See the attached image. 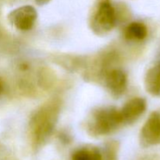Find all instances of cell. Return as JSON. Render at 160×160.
Here are the masks:
<instances>
[{
	"mask_svg": "<svg viewBox=\"0 0 160 160\" xmlns=\"http://www.w3.org/2000/svg\"><path fill=\"white\" fill-rule=\"evenodd\" d=\"M116 24L115 9L108 0L102 1L94 16L92 28L98 34L111 31Z\"/></svg>",
	"mask_w": 160,
	"mask_h": 160,
	"instance_id": "obj_2",
	"label": "cell"
},
{
	"mask_svg": "<svg viewBox=\"0 0 160 160\" xmlns=\"http://www.w3.org/2000/svg\"><path fill=\"white\" fill-rule=\"evenodd\" d=\"M145 87L150 95L160 97V64L152 67L147 71Z\"/></svg>",
	"mask_w": 160,
	"mask_h": 160,
	"instance_id": "obj_8",
	"label": "cell"
},
{
	"mask_svg": "<svg viewBox=\"0 0 160 160\" xmlns=\"http://www.w3.org/2000/svg\"><path fill=\"white\" fill-rule=\"evenodd\" d=\"M2 90H3V87H2V81L1 79H0V95L2 94Z\"/></svg>",
	"mask_w": 160,
	"mask_h": 160,
	"instance_id": "obj_12",
	"label": "cell"
},
{
	"mask_svg": "<svg viewBox=\"0 0 160 160\" xmlns=\"http://www.w3.org/2000/svg\"><path fill=\"white\" fill-rule=\"evenodd\" d=\"M140 142L145 148L160 144V111H154L147 119L141 131Z\"/></svg>",
	"mask_w": 160,
	"mask_h": 160,
	"instance_id": "obj_3",
	"label": "cell"
},
{
	"mask_svg": "<svg viewBox=\"0 0 160 160\" xmlns=\"http://www.w3.org/2000/svg\"><path fill=\"white\" fill-rule=\"evenodd\" d=\"M106 84L110 92L117 95L124 93L127 88V77L122 70H113L107 75Z\"/></svg>",
	"mask_w": 160,
	"mask_h": 160,
	"instance_id": "obj_6",
	"label": "cell"
},
{
	"mask_svg": "<svg viewBox=\"0 0 160 160\" xmlns=\"http://www.w3.org/2000/svg\"><path fill=\"white\" fill-rule=\"evenodd\" d=\"M146 109V101L142 98H134L129 100L120 110L122 124H130L135 122Z\"/></svg>",
	"mask_w": 160,
	"mask_h": 160,
	"instance_id": "obj_5",
	"label": "cell"
},
{
	"mask_svg": "<svg viewBox=\"0 0 160 160\" xmlns=\"http://www.w3.org/2000/svg\"><path fill=\"white\" fill-rule=\"evenodd\" d=\"M52 124V119L48 117V112H42V114H39L34 123V134L36 140L42 142L45 137L49 135Z\"/></svg>",
	"mask_w": 160,
	"mask_h": 160,
	"instance_id": "obj_7",
	"label": "cell"
},
{
	"mask_svg": "<svg viewBox=\"0 0 160 160\" xmlns=\"http://www.w3.org/2000/svg\"><path fill=\"white\" fill-rule=\"evenodd\" d=\"M120 124V112L115 107L98 109L92 113L88 122V130L94 135H106L115 131Z\"/></svg>",
	"mask_w": 160,
	"mask_h": 160,
	"instance_id": "obj_1",
	"label": "cell"
},
{
	"mask_svg": "<svg viewBox=\"0 0 160 160\" xmlns=\"http://www.w3.org/2000/svg\"><path fill=\"white\" fill-rule=\"evenodd\" d=\"M36 2L37 4H38L39 6H42V5H45L48 2H49L51 0H34Z\"/></svg>",
	"mask_w": 160,
	"mask_h": 160,
	"instance_id": "obj_11",
	"label": "cell"
},
{
	"mask_svg": "<svg viewBox=\"0 0 160 160\" xmlns=\"http://www.w3.org/2000/svg\"><path fill=\"white\" fill-rule=\"evenodd\" d=\"M37 17V11L33 6H23L12 11L8 19L17 29L28 31L34 26Z\"/></svg>",
	"mask_w": 160,
	"mask_h": 160,
	"instance_id": "obj_4",
	"label": "cell"
},
{
	"mask_svg": "<svg viewBox=\"0 0 160 160\" xmlns=\"http://www.w3.org/2000/svg\"><path fill=\"white\" fill-rule=\"evenodd\" d=\"M148 34V30L144 23L134 22L128 26L125 31V37L130 40H143Z\"/></svg>",
	"mask_w": 160,
	"mask_h": 160,
	"instance_id": "obj_9",
	"label": "cell"
},
{
	"mask_svg": "<svg viewBox=\"0 0 160 160\" xmlns=\"http://www.w3.org/2000/svg\"><path fill=\"white\" fill-rule=\"evenodd\" d=\"M72 160H102V156L97 148H82L73 155Z\"/></svg>",
	"mask_w": 160,
	"mask_h": 160,
	"instance_id": "obj_10",
	"label": "cell"
}]
</instances>
